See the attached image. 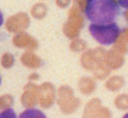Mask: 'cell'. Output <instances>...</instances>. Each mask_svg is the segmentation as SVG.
I'll return each mask as SVG.
<instances>
[{"mask_svg": "<svg viewBox=\"0 0 128 118\" xmlns=\"http://www.w3.org/2000/svg\"><path fill=\"white\" fill-rule=\"evenodd\" d=\"M85 14L93 24H112L120 14V9L114 0H92L87 3Z\"/></svg>", "mask_w": 128, "mask_h": 118, "instance_id": "obj_1", "label": "cell"}, {"mask_svg": "<svg viewBox=\"0 0 128 118\" xmlns=\"http://www.w3.org/2000/svg\"><path fill=\"white\" fill-rule=\"evenodd\" d=\"M89 31L95 41L103 46H110L115 44L121 34V31L115 23L103 25L91 24L89 26Z\"/></svg>", "mask_w": 128, "mask_h": 118, "instance_id": "obj_2", "label": "cell"}, {"mask_svg": "<svg viewBox=\"0 0 128 118\" xmlns=\"http://www.w3.org/2000/svg\"><path fill=\"white\" fill-rule=\"evenodd\" d=\"M19 118H46L44 112L38 109H27L21 113Z\"/></svg>", "mask_w": 128, "mask_h": 118, "instance_id": "obj_3", "label": "cell"}, {"mask_svg": "<svg viewBox=\"0 0 128 118\" xmlns=\"http://www.w3.org/2000/svg\"><path fill=\"white\" fill-rule=\"evenodd\" d=\"M116 106L121 110H127L128 109V95L127 94H121L119 95L115 100Z\"/></svg>", "mask_w": 128, "mask_h": 118, "instance_id": "obj_4", "label": "cell"}, {"mask_svg": "<svg viewBox=\"0 0 128 118\" xmlns=\"http://www.w3.org/2000/svg\"><path fill=\"white\" fill-rule=\"evenodd\" d=\"M124 81L121 77H116V78H113L112 80L110 81V88L112 90H118L122 87Z\"/></svg>", "mask_w": 128, "mask_h": 118, "instance_id": "obj_5", "label": "cell"}, {"mask_svg": "<svg viewBox=\"0 0 128 118\" xmlns=\"http://www.w3.org/2000/svg\"><path fill=\"white\" fill-rule=\"evenodd\" d=\"M0 118H17V114L12 109H5L0 112Z\"/></svg>", "mask_w": 128, "mask_h": 118, "instance_id": "obj_6", "label": "cell"}, {"mask_svg": "<svg viewBox=\"0 0 128 118\" xmlns=\"http://www.w3.org/2000/svg\"><path fill=\"white\" fill-rule=\"evenodd\" d=\"M126 42H127V41H125L124 37H122L121 39H118V41L116 42V43H117V48H118L120 51H121V52H123V53L127 52V45H126Z\"/></svg>", "mask_w": 128, "mask_h": 118, "instance_id": "obj_7", "label": "cell"}, {"mask_svg": "<svg viewBox=\"0 0 128 118\" xmlns=\"http://www.w3.org/2000/svg\"><path fill=\"white\" fill-rule=\"evenodd\" d=\"M119 3L121 6L125 7V9L128 10V0H119Z\"/></svg>", "mask_w": 128, "mask_h": 118, "instance_id": "obj_8", "label": "cell"}, {"mask_svg": "<svg viewBox=\"0 0 128 118\" xmlns=\"http://www.w3.org/2000/svg\"><path fill=\"white\" fill-rule=\"evenodd\" d=\"M123 37L125 38V41L128 42V28L124 29V31H123Z\"/></svg>", "mask_w": 128, "mask_h": 118, "instance_id": "obj_9", "label": "cell"}, {"mask_svg": "<svg viewBox=\"0 0 128 118\" xmlns=\"http://www.w3.org/2000/svg\"><path fill=\"white\" fill-rule=\"evenodd\" d=\"M3 15H2V13L1 12H0V27H1L2 26V24H3Z\"/></svg>", "mask_w": 128, "mask_h": 118, "instance_id": "obj_10", "label": "cell"}, {"mask_svg": "<svg viewBox=\"0 0 128 118\" xmlns=\"http://www.w3.org/2000/svg\"><path fill=\"white\" fill-rule=\"evenodd\" d=\"M125 18H126V20L128 21V10H127L126 13H125Z\"/></svg>", "mask_w": 128, "mask_h": 118, "instance_id": "obj_11", "label": "cell"}, {"mask_svg": "<svg viewBox=\"0 0 128 118\" xmlns=\"http://www.w3.org/2000/svg\"><path fill=\"white\" fill-rule=\"evenodd\" d=\"M123 118H128V114H125V115L123 116Z\"/></svg>", "mask_w": 128, "mask_h": 118, "instance_id": "obj_12", "label": "cell"}, {"mask_svg": "<svg viewBox=\"0 0 128 118\" xmlns=\"http://www.w3.org/2000/svg\"><path fill=\"white\" fill-rule=\"evenodd\" d=\"M0 84H1V77H0Z\"/></svg>", "mask_w": 128, "mask_h": 118, "instance_id": "obj_13", "label": "cell"}, {"mask_svg": "<svg viewBox=\"0 0 128 118\" xmlns=\"http://www.w3.org/2000/svg\"><path fill=\"white\" fill-rule=\"evenodd\" d=\"M87 1H88V2H89V1H92V0H87Z\"/></svg>", "mask_w": 128, "mask_h": 118, "instance_id": "obj_14", "label": "cell"}]
</instances>
